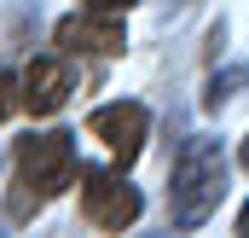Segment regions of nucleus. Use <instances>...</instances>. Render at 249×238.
Returning a JSON list of instances; mask_svg holds the SVG:
<instances>
[{
	"label": "nucleus",
	"mask_w": 249,
	"mask_h": 238,
	"mask_svg": "<svg viewBox=\"0 0 249 238\" xmlns=\"http://www.w3.org/2000/svg\"><path fill=\"white\" fill-rule=\"evenodd\" d=\"M87 6H93V12H127L133 0H87Z\"/></svg>",
	"instance_id": "1a4fd4ad"
},
{
	"label": "nucleus",
	"mask_w": 249,
	"mask_h": 238,
	"mask_svg": "<svg viewBox=\"0 0 249 238\" xmlns=\"http://www.w3.org/2000/svg\"><path fill=\"white\" fill-rule=\"evenodd\" d=\"M58 47L64 59H81V53H93V59H116L127 53V29H122V12H70L58 18Z\"/></svg>",
	"instance_id": "20e7f679"
},
{
	"label": "nucleus",
	"mask_w": 249,
	"mask_h": 238,
	"mask_svg": "<svg viewBox=\"0 0 249 238\" xmlns=\"http://www.w3.org/2000/svg\"><path fill=\"white\" fill-rule=\"evenodd\" d=\"M87 128H93V139L110 145L116 163H133V157L145 151V139H151V111H145L139 99H116V105H99V111L87 117Z\"/></svg>",
	"instance_id": "39448f33"
},
{
	"label": "nucleus",
	"mask_w": 249,
	"mask_h": 238,
	"mask_svg": "<svg viewBox=\"0 0 249 238\" xmlns=\"http://www.w3.org/2000/svg\"><path fill=\"white\" fill-rule=\"evenodd\" d=\"M238 87H249V64L214 70V76H209V87H203V105H209V111H220V105H226V99H232Z\"/></svg>",
	"instance_id": "0eeeda50"
},
{
	"label": "nucleus",
	"mask_w": 249,
	"mask_h": 238,
	"mask_svg": "<svg viewBox=\"0 0 249 238\" xmlns=\"http://www.w3.org/2000/svg\"><path fill=\"white\" fill-rule=\"evenodd\" d=\"M81 215H87L99 233H127V227L145 215V192H139L122 169L81 163Z\"/></svg>",
	"instance_id": "7ed1b4c3"
},
{
	"label": "nucleus",
	"mask_w": 249,
	"mask_h": 238,
	"mask_svg": "<svg viewBox=\"0 0 249 238\" xmlns=\"http://www.w3.org/2000/svg\"><path fill=\"white\" fill-rule=\"evenodd\" d=\"M226 151H220V139H209V134H191L186 145H180V157H174V169H168V221L174 227H203L214 209H220V198H226Z\"/></svg>",
	"instance_id": "f03ea898"
},
{
	"label": "nucleus",
	"mask_w": 249,
	"mask_h": 238,
	"mask_svg": "<svg viewBox=\"0 0 249 238\" xmlns=\"http://www.w3.org/2000/svg\"><path fill=\"white\" fill-rule=\"evenodd\" d=\"M238 233H249V203H244V215H238Z\"/></svg>",
	"instance_id": "9d476101"
},
{
	"label": "nucleus",
	"mask_w": 249,
	"mask_h": 238,
	"mask_svg": "<svg viewBox=\"0 0 249 238\" xmlns=\"http://www.w3.org/2000/svg\"><path fill=\"white\" fill-rule=\"evenodd\" d=\"M238 163H244V169H249V139H244V151H238Z\"/></svg>",
	"instance_id": "9b49d317"
},
{
	"label": "nucleus",
	"mask_w": 249,
	"mask_h": 238,
	"mask_svg": "<svg viewBox=\"0 0 249 238\" xmlns=\"http://www.w3.org/2000/svg\"><path fill=\"white\" fill-rule=\"evenodd\" d=\"M12 163H18L12 198H6V215H12V221H29L41 203H53L64 186H75V175H81V163H75V134H64V128L23 134L18 151H12Z\"/></svg>",
	"instance_id": "f257e3e1"
},
{
	"label": "nucleus",
	"mask_w": 249,
	"mask_h": 238,
	"mask_svg": "<svg viewBox=\"0 0 249 238\" xmlns=\"http://www.w3.org/2000/svg\"><path fill=\"white\" fill-rule=\"evenodd\" d=\"M64 99H70V64L64 59H29V70H23V111L29 117H53V111H64Z\"/></svg>",
	"instance_id": "423d86ee"
},
{
	"label": "nucleus",
	"mask_w": 249,
	"mask_h": 238,
	"mask_svg": "<svg viewBox=\"0 0 249 238\" xmlns=\"http://www.w3.org/2000/svg\"><path fill=\"white\" fill-rule=\"evenodd\" d=\"M18 105H23V81H12V76H6V70H0V122L12 117V111H18Z\"/></svg>",
	"instance_id": "6e6552de"
}]
</instances>
